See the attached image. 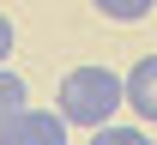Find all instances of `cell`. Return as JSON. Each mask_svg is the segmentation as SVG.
Returning <instances> with one entry per match:
<instances>
[{"label": "cell", "instance_id": "obj_5", "mask_svg": "<svg viewBox=\"0 0 157 145\" xmlns=\"http://www.w3.org/2000/svg\"><path fill=\"white\" fill-rule=\"evenodd\" d=\"M109 24H139V18H151V6L157 0H91Z\"/></svg>", "mask_w": 157, "mask_h": 145}, {"label": "cell", "instance_id": "obj_1", "mask_svg": "<svg viewBox=\"0 0 157 145\" xmlns=\"http://www.w3.org/2000/svg\"><path fill=\"white\" fill-rule=\"evenodd\" d=\"M60 115H67V127H109L115 121V109L127 103V79L121 73H109V67H73L67 79H60Z\"/></svg>", "mask_w": 157, "mask_h": 145}, {"label": "cell", "instance_id": "obj_3", "mask_svg": "<svg viewBox=\"0 0 157 145\" xmlns=\"http://www.w3.org/2000/svg\"><path fill=\"white\" fill-rule=\"evenodd\" d=\"M127 109L139 121H157V55H139L127 73Z\"/></svg>", "mask_w": 157, "mask_h": 145}, {"label": "cell", "instance_id": "obj_7", "mask_svg": "<svg viewBox=\"0 0 157 145\" xmlns=\"http://www.w3.org/2000/svg\"><path fill=\"white\" fill-rule=\"evenodd\" d=\"M12 42H18V36H12V18H6V12H0V67L12 61Z\"/></svg>", "mask_w": 157, "mask_h": 145}, {"label": "cell", "instance_id": "obj_6", "mask_svg": "<svg viewBox=\"0 0 157 145\" xmlns=\"http://www.w3.org/2000/svg\"><path fill=\"white\" fill-rule=\"evenodd\" d=\"M91 145H151V139H145L139 127H115V121H109V127H97V133H91Z\"/></svg>", "mask_w": 157, "mask_h": 145}, {"label": "cell", "instance_id": "obj_4", "mask_svg": "<svg viewBox=\"0 0 157 145\" xmlns=\"http://www.w3.org/2000/svg\"><path fill=\"white\" fill-rule=\"evenodd\" d=\"M24 109H30V91H24V79H18V73H6V67H0V133H6V127L18 121Z\"/></svg>", "mask_w": 157, "mask_h": 145}, {"label": "cell", "instance_id": "obj_2", "mask_svg": "<svg viewBox=\"0 0 157 145\" xmlns=\"http://www.w3.org/2000/svg\"><path fill=\"white\" fill-rule=\"evenodd\" d=\"M0 145H67V115L60 109H24L18 121L0 133Z\"/></svg>", "mask_w": 157, "mask_h": 145}]
</instances>
